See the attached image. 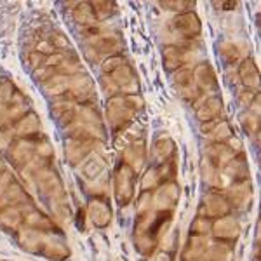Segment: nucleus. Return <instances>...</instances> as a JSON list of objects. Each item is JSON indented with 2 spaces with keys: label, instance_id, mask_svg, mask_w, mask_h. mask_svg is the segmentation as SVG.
Here are the masks:
<instances>
[{
  "label": "nucleus",
  "instance_id": "1",
  "mask_svg": "<svg viewBox=\"0 0 261 261\" xmlns=\"http://www.w3.org/2000/svg\"><path fill=\"white\" fill-rule=\"evenodd\" d=\"M141 98L136 94L130 96H113L107 103V117L110 120L113 129H122L129 124L130 119L134 117L138 108H141Z\"/></svg>",
  "mask_w": 261,
  "mask_h": 261
},
{
  "label": "nucleus",
  "instance_id": "2",
  "mask_svg": "<svg viewBox=\"0 0 261 261\" xmlns=\"http://www.w3.org/2000/svg\"><path fill=\"white\" fill-rule=\"evenodd\" d=\"M115 199L120 205H127L130 199H133L134 193V171L133 167L127 164H122V166L115 172Z\"/></svg>",
  "mask_w": 261,
  "mask_h": 261
},
{
  "label": "nucleus",
  "instance_id": "3",
  "mask_svg": "<svg viewBox=\"0 0 261 261\" xmlns=\"http://www.w3.org/2000/svg\"><path fill=\"white\" fill-rule=\"evenodd\" d=\"M66 94H68L70 101H73V103L75 101L84 103V101L91 99L92 94H94V82L87 75L79 73L77 77H71V86Z\"/></svg>",
  "mask_w": 261,
  "mask_h": 261
},
{
  "label": "nucleus",
  "instance_id": "4",
  "mask_svg": "<svg viewBox=\"0 0 261 261\" xmlns=\"http://www.w3.org/2000/svg\"><path fill=\"white\" fill-rule=\"evenodd\" d=\"M35 155V146L32 145V141L28 140H18L11 145V148L7 150V157L14 164L16 167H24Z\"/></svg>",
  "mask_w": 261,
  "mask_h": 261
},
{
  "label": "nucleus",
  "instance_id": "5",
  "mask_svg": "<svg viewBox=\"0 0 261 261\" xmlns=\"http://www.w3.org/2000/svg\"><path fill=\"white\" fill-rule=\"evenodd\" d=\"M94 148V140H70L66 143V159L71 166H79L89 157Z\"/></svg>",
  "mask_w": 261,
  "mask_h": 261
},
{
  "label": "nucleus",
  "instance_id": "6",
  "mask_svg": "<svg viewBox=\"0 0 261 261\" xmlns=\"http://www.w3.org/2000/svg\"><path fill=\"white\" fill-rule=\"evenodd\" d=\"M174 28L178 30L183 37H188V39H195V37L200 35L202 24L200 19L195 12H183V14H178L174 19Z\"/></svg>",
  "mask_w": 261,
  "mask_h": 261
},
{
  "label": "nucleus",
  "instance_id": "7",
  "mask_svg": "<svg viewBox=\"0 0 261 261\" xmlns=\"http://www.w3.org/2000/svg\"><path fill=\"white\" fill-rule=\"evenodd\" d=\"M174 86L178 89L179 96L187 99H193L199 96V89H197V84L193 81V70L190 68H179L176 71V77H174Z\"/></svg>",
  "mask_w": 261,
  "mask_h": 261
},
{
  "label": "nucleus",
  "instance_id": "8",
  "mask_svg": "<svg viewBox=\"0 0 261 261\" xmlns=\"http://www.w3.org/2000/svg\"><path fill=\"white\" fill-rule=\"evenodd\" d=\"M110 77L115 81L117 87H119V92H125V94H136L138 91H140V82H138L136 75H134L133 68L125 63L124 66L115 71L113 75H110Z\"/></svg>",
  "mask_w": 261,
  "mask_h": 261
},
{
  "label": "nucleus",
  "instance_id": "9",
  "mask_svg": "<svg viewBox=\"0 0 261 261\" xmlns=\"http://www.w3.org/2000/svg\"><path fill=\"white\" fill-rule=\"evenodd\" d=\"M35 179H37V187H39V190L42 193H45V195L61 192L60 176H58L56 171L50 169V167H44V169H40L35 174Z\"/></svg>",
  "mask_w": 261,
  "mask_h": 261
},
{
  "label": "nucleus",
  "instance_id": "10",
  "mask_svg": "<svg viewBox=\"0 0 261 261\" xmlns=\"http://www.w3.org/2000/svg\"><path fill=\"white\" fill-rule=\"evenodd\" d=\"M18 242L24 251L30 252H42L45 244L44 231L30 228V230H21L18 233Z\"/></svg>",
  "mask_w": 261,
  "mask_h": 261
},
{
  "label": "nucleus",
  "instance_id": "11",
  "mask_svg": "<svg viewBox=\"0 0 261 261\" xmlns=\"http://www.w3.org/2000/svg\"><path fill=\"white\" fill-rule=\"evenodd\" d=\"M23 202H28V193L21 188V185L12 181L9 187L2 192V195H0V209L14 207V205L23 204Z\"/></svg>",
  "mask_w": 261,
  "mask_h": 261
},
{
  "label": "nucleus",
  "instance_id": "12",
  "mask_svg": "<svg viewBox=\"0 0 261 261\" xmlns=\"http://www.w3.org/2000/svg\"><path fill=\"white\" fill-rule=\"evenodd\" d=\"M40 130V122H39V117L35 115L33 112H28L24 117L16 122L14 125V133L19 140H24V138H32L33 134H37Z\"/></svg>",
  "mask_w": 261,
  "mask_h": 261
},
{
  "label": "nucleus",
  "instance_id": "13",
  "mask_svg": "<svg viewBox=\"0 0 261 261\" xmlns=\"http://www.w3.org/2000/svg\"><path fill=\"white\" fill-rule=\"evenodd\" d=\"M53 117L60 122L61 125H68L75 122L77 117V107L70 99H60L58 103L53 105Z\"/></svg>",
  "mask_w": 261,
  "mask_h": 261
},
{
  "label": "nucleus",
  "instance_id": "14",
  "mask_svg": "<svg viewBox=\"0 0 261 261\" xmlns=\"http://www.w3.org/2000/svg\"><path fill=\"white\" fill-rule=\"evenodd\" d=\"M239 77H241L242 84L247 89L252 91L259 87V70L251 58H247V60H244L241 63V66H239Z\"/></svg>",
  "mask_w": 261,
  "mask_h": 261
},
{
  "label": "nucleus",
  "instance_id": "15",
  "mask_svg": "<svg viewBox=\"0 0 261 261\" xmlns=\"http://www.w3.org/2000/svg\"><path fill=\"white\" fill-rule=\"evenodd\" d=\"M193 81H195L197 86H200L202 89H216L218 87V79L216 73H214L213 66L207 65V63H200L195 70H193Z\"/></svg>",
  "mask_w": 261,
  "mask_h": 261
},
{
  "label": "nucleus",
  "instance_id": "16",
  "mask_svg": "<svg viewBox=\"0 0 261 261\" xmlns=\"http://www.w3.org/2000/svg\"><path fill=\"white\" fill-rule=\"evenodd\" d=\"M89 216L92 223H94V226L105 228V226H108L112 221V209H110V205L105 204V202L92 200L89 204Z\"/></svg>",
  "mask_w": 261,
  "mask_h": 261
},
{
  "label": "nucleus",
  "instance_id": "17",
  "mask_svg": "<svg viewBox=\"0 0 261 261\" xmlns=\"http://www.w3.org/2000/svg\"><path fill=\"white\" fill-rule=\"evenodd\" d=\"M221 110H223L221 98H218V96H211V98H207L199 107V110H197V119L202 120V122L214 120V119L220 117Z\"/></svg>",
  "mask_w": 261,
  "mask_h": 261
},
{
  "label": "nucleus",
  "instance_id": "18",
  "mask_svg": "<svg viewBox=\"0 0 261 261\" xmlns=\"http://www.w3.org/2000/svg\"><path fill=\"white\" fill-rule=\"evenodd\" d=\"M230 211V205L226 199H223L220 193H209L205 195V213L211 218H223Z\"/></svg>",
  "mask_w": 261,
  "mask_h": 261
},
{
  "label": "nucleus",
  "instance_id": "19",
  "mask_svg": "<svg viewBox=\"0 0 261 261\" xmlns=\"http://www.w3.org/2000/svg\"><path fill=\"white\" fill-rule=\"evenodd\" d=\"M70 86H71V77H66V75H54L50 81H47L45 84H42L44 91L47 92L49 96H61V94H66L70 91Z\"/></svg>",
  "mask_w": 261,
  "mask_h": 261
},
{
  "label": "nucleus",
  "instance_id": "20",
  "mask_svg": "<svg viewBox=\"0 0 261 261\" xmlns=\"http://www.w3.org/2000/svg\"><path fill=\"white\" fill-rule=\"evenodd\" d=\"M24 221V216L21 214L18 207H4L0 209V225L6 230H18L21 226V223Z\"/></svg>",
  "mask_w": 261,
  "mask_h": 261
},
{
  "label": "nucleus",
  "instance_id": "21",
  "mask_svg": "<svg viewBox=\"0 0 261 261\" xmlns=\"http://www.w3.org/2000/svg\"><path fill=\"white\" fill-rule=\"evenodd\" d=\"M162 61L164 68L167 71H178L179 68H183V53L174 45H167L162 53Z\"/></svg>",
  "mask_w": 261,
  "mask_h": 261
},
{
  "label": "nucleus",
  "instance_id": "22",
  "mask_svg": "<svg viewBox=\"0 0 261 261\" xmlns=\"http://www.w3.org/2000/svg\"><path fill=\"white\" fill-rule=\"evenodd\" d=\"M211 228L218 237H223V239H233L235 235L239 233L237 221L231 220V218H220Z\"/></svg>",
  "mask_w": 261,
  "mask_h": 261
},
{
  "label": "nucleus",
  "instance_id": "23",
  "mask_svg": "<svg viewBox=\"0 0 261 261\" xmlns=\"http://www.w3.org/2000/svg\"><path fill=\"white\" fill-rule=\"evenodd\" d=\"M92 49L96 54H108V56H115L120 50V42L115 37H98L92 44Z\"/></svg>",
  "mask_w": 261,
  "mask_h": 261
},
{
  "label": "nucleus",
  "instance_id": "24",
  "mask_svg": "<svg viewBox=\"0 0 261 261\" xmlns=\"http://www.w3.org/2000/svg\"><path fill=\"white\" fill-rule=\"evenodd\" d=\"M24 221L30 228H35V230H40V231H47V230H53L56 228L53 220H49L45 214H42L39 211H30L28 214H24Z\"/></svg>",
  "mask_w": 261,
  "mask_h": 261
},
{
  "label": "nucleus",
  "instance_id": "25",
  "mask_svg": "<svg viewBox=\"0 0 261 261\" xmlns=\"http://www.w3.org/2000/svg\"><path fill=\"white\" fill-rule=\"evenodd\" d=\"M73 19L77 21L79 24H82L84 28L96 24V18H94V14H92V9L89 6V2L75 4V6H73Z\"/></svg>",
  "mask_w": 261,
  "mask_h": 261
},
{
  "label": "nucleus",
  "instance_id": "26",
  "mask_svg": "<svg viewBox=\"0 0 261 261\" xmlns=\"http://www.w3.org/2000/svg\"><path fill=\"white\" fill-rule=\"evenodd\" d=\"M42 254L49 259L54 261H63L70 256V251L66 249V246L63 244H56V242H45L44 244V249H42Z\"/></svg>",
  "mask_w": 261,
  "mask_h": 261
},
{
  "label": "nucleus",
  "instance_id": "27",
  "mask_svg": "<svg viewBox=\"0 0 261 261\" xmlns=\"http://www.w3.org/2000/svg\"><path fill=\"white\" fill-rule=\"evenodd\" d=\"M92 14H94L96 21L98 19H108L113 14L115 4L113 2H105V0H98V2H89Z\"/></svg>",
  "mask_w": 261,
  "mask_h": 261
},
{
  "label": "nucleus",
  "instance_id": "28",
  "mask_svg": "<svg viewBox=\"0 0 261 261\" xmlns=\"http://www.w3.org/2000/svg\"><path fill=\"white\" fill-rule=\"evenodd\" d=\"M241 124L244 130H246L249 136H254V134H258L259 130V119L258 115H254L252 112H246L244 115L241 117Z\"/></svg>",
  "mask_w": 261,
  "mask_h": 261
},
{
  "label": "nucleus",
  "instance_id": "29",
  "mask_svg": "<svg viewBox=\"0 0 261 261\" xmlns=\"http://www.w3.org/2000/svg\"><path fill=\"white\" fill-rule=\"evenodd\" d=\"M125 58L120 56V54H115V56H110L107 61L103 63V66H101V70H103V75H113L115 71H119L122 66L125 65Z\"/></svg>",
  "mask_w": 261,
  "mask_h": 261
},
{
  "label": "nucleus",
  "instance_id": "30",
  "mask_svg": "<svg viewBox=\"0 0 261 261\" xmlns=\"http://www.w3.org/2000/svg\"><path fill=\"white\" fill-rule=\"evenodd\" d=\"M161 6L164 9L174 11L178 14H183V12H190V7L193 6V2L190 0H167V2H161Z\"/></svg>",
  "mask_w": 261,
  "mask_h": 261
},
{
  "label": "nucleus",
  "instance_id": "31",
  "mask_svg": "<svg viewBox=\"0 0 261 261\" xmlns=\"http://www.w3.org/2000/svg\"><path fill=\"white\" fill-rule=\"evenodd\" d=\"M172 150H174V145H172L171 140H159L157 143H155V157L159 159V161H166L167 157L172 153Z\"/></svg>",
  "mask_w": 261,
  "mask_h": 261
},
{
  "label": "nucleus",
  "instance_id": "32",
  "mask_svg": "<svg viewBox=\"0 0 261 261\" xmlns=\"http://www.w3.org/2000/svg\"><path fill=\"white\" fill-rule=\"evenodd\" d=\"M103 167H105V164L101 159H91L89 162L84 164V174L89 179H94V178H98V174L103 171Z\"/></svg>",
  "mask_w": 261,
  "mask_h": 261
},
{
  "label": "nucleus",
  "instance_id": "33",
  "mask_svg": "<svg viewBox=\"0 0 261 261\" xmlns=\"http://www.w3.org/2000/svg\"><path fill=\"white\" fill-rule=\"evenodd\" d=\"M14 92H16V87L11 81H7V79L0 81V103H11Z\"/></svg>",
  "mask_w": 261,
  "mask_h": 261
},
{
  "label": "nucleus",
  "instance_id": "34",
  "mask_svg": "<svg viewBox=\"0 0 261 261\" xmlns=\"http://www.w3.org/2000/svg\"><path fill=\"white\" fill-rule=\"evenodd\" d=\"M54 75H58V71L54 66H49V65H42L40 68L33 70V77H35L40 84H45L47 81H50Z\"/></svg>",
  "mask_w": 261,
  "mask_h": 261
},
{
  "label": "nucleus",
  "instance_id": "35",
  "mask_svg": "<svg viewBox=\"0 0 261 261\" xmlns=\"http://www.w3.org/2000/svg\"><path fill=\"white\" fill-rule=\"evenodd\" d=\"M209 134L214 136V140H216L218 143H223L225 140H230V138H231V129H230V125L226 124V122H220V124H218Z\"/></svg>",
  "mask_w": 261,
  "mask_h": 261
},
{
  "label": "nucleus",
  "instance_id": "36",
  "mask_svg": "<svg viewBox=\"0 0 261 261\" xmlns=\"http://www.w3.org/2000/svg\"><path fill=\"white\" fill-rule=\"evenodd\" d=\"M220 54H221V60L228 63V65L239 60V49L233 44H223L220 47Z\"/></svg>",
  "mask_w": 261,
  "mask_h": 261
},
{
  "label": "nucleus",
  "instance_id": "37",
  "mask_svg": "<svg viewBox=\"0 0 261 261\" xmlns=\"http://www.w3.org/2000/svg\"><path fill=\"white\" fill-rule=\"evenodd\" d=\"M50 44H53L54 49H60V50H70V40L66 39V35H63L61 32H54L50 33V37L47 39Z\"/></svg>",
  "mask_w": 261,
  "mask_h": 261
},
{
  "label": "nucleus",
  "instance_id": "38",
  "mask_svg": "<svg viewBox=\"0 0 261 261\" xmlns=\"http://www.w3.org/2000/svg\"><path fill=\"white\" fill-rule=\"evenodd\" d=\"M99 84H101V89H103V92L110 96V98H113V96L119 94V87H117L115 81H113L110 75H103V77H101V81H99Z\"/></svg>",
  "mask_w": 261,
  "mask_h": 261
},
{
  "label": "nucleus",
  "instance_id": "39",
  "mask_svg": "<svg viewBox=\"0 0 261 261\" xmlns=\"http://www.w3.org/2000/svg\"><path fill=\"white\" fill-rule=\"evenodd\" d=\"M14 127H6L0 130V150H9L11 145L14 143Z\"/></svg>",
  "mask_w": 261,
  "mask_h": 261
},
{
  "label": "nucleus",
  "instance_id": "40",
  "mask_svg": "<svg viewBox=\"0 0 261 261\" xmlns=\"http://www.w3.org/2000/svg\"><path fill=\"white\" fill-rule=\"evenodd\" d=\"M153 204V193L151 192H143L140 195V200H138V211L141 214H145L148 211V207Z\"/></svg>",
  "mask_w": 261,
  "mask_h": 261
},
{
  "label": "nucleus",
  "instance_id": "41",
  "mask_svg": "<svg viewBox=\"0 0 261 261\" xmlns=\"http://www.w3.org/2000/svg\"><path fill=\"white\" fill-rule=\"evenodd\" d=\"M45 60H47V56L37 53V50H33V53H28V65H30L33 70H37V68H40L42 65H45Z\"/></svg>",
  "mask_w": 261,
  "mask_h": 261
},
{
  "label": "nucleus",
  "instance_id": "42",
  "mask_svg": "<svg viewBox=\"0 0 261 261\" xmlns=\"http://www.w3.org/2000/svg\"><path fill=\"white\" fill-rule=\"evenodd\" d=\"M211 221L209 220H204V218H200V220H197L195 223L192 225V230L195 231V233H199V235H205V233H209V230H211Z\"/></svg>",
  "mask_w": 261,
  "mask_h": 261
},
{
  "label": "nucleus",
  "instance_id": "43",
  "mask_svg": "<svg viewBox=\"0 0 261 261\" xmlns=\"http://www.w3.org/2000/svg\"><path fill=\"white\" fill-rule=\"evenodd\" d=\"M37 53L44 54V56H50V54L56 53V49L53 47V44H50L47 39H42L39 40V44H37Z\"/></svg>",
  "mask_w": 261,
  "mask_h": 261
},
{
  "label": "nucleus",
  "instance_id": "44",
  "mask_svg": "<svg viewBox=\"0 0 261 261\" xmlns=\"http://www.w3.org/2000/svg\"><path fill=\"white\" fill-rule=\"evenodd\" d=\"M11 183H12V176L9 174V172H7V171L0 172V195H2V192L6 190Z\"/></svg>",
  "mask_w": 261,
  "mask_h": 261
},
{
  "label": "nucleus",
  "instance_id": "45",
  "mask_svg": "<svg viewBox=\"0 0 261 261\" xmlns=\"http://www.w3.org/2000/svg\"><path fill=\"white\" fill-rule=\"evenodd\" d=\"M256 98V94L252 91H247V92H242L241 94V101L244 105H246V107H251L252 105V99Z\"/></svg>",
  "mask_w": 261,
  "mask_h": 261
},
{
  "label": "nucleus",
  "instance_id": "46",
  "mask_svg": "<svg viewBox=\"0 0 261 261\" xmlns=\"http://www.w3.org/2000/svg\"><path fill=\"white\" fill-rule=\"evenodd\" d=\"M9 117H7V113H6V110L4 112H0V130L2 129H6L7 125H9Z\"/></svg>",
  "mask_w": 261,
  "mask_h": 261
},
{
  "label": "nucleus",
  "instance_id": "47",
  "mask_svg": "<svg viewBox=\"0 0 261 261\" xmlns=\"http://www.w3.org/2000/svg\"><path fill=\"white\" fill-rule=\"evenodd\" d=\"M214 6H216V7H221V9H228V11H231V9H235V7H237V2H216Z\"/></svg>",
  "mask_w": 261,
  "mask_h": 261
},
{
  "label": "nucleus",
  "instance_id": "48",
  "mask_svg": "<svg viewBox=\"0 0 261 261\" xmlns=\"http://www.w3.org/2000/svg\"><path fill=\"white\" fill-rule=\"evenodd\" d=\"M157 261H171V256H167L166 252H161V254L157 256Z\"/></svg>",
  "mask_w": 261,
  "mask_h": 261
},
{
  "label": "nucleus",
  "instance_id": "49",
  "mask_svg": "<svg viewBox=\"0 0 261 261\" xmlns=\"http://www.w3.org/2000/svg\"><path fill=\"white\" fill-rule=\"evenodd\" d=\"M2 171H4V164L0 162V172H2Z\"/></svg>",
  "mask_w": 261,
  "mask_h": 261
}]
</instances>
